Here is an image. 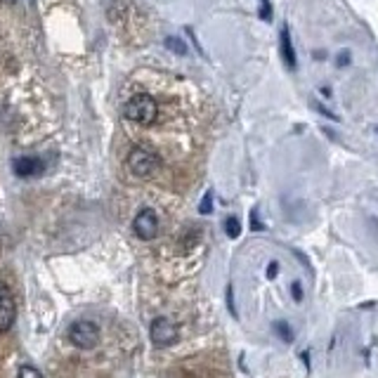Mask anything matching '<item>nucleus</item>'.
I'll return each instance as SVG.
<instances>
[{
	"label": "nucleus",
	"mask_w": 378,
	"mask_h": 378,
	"mask_svg": "<svg viewBox=\"0 0 378 378\" xmlns=\"http://www.w3.org/2000/svg\"><path fill=\"white\" fill-rule=\"evenodd\" d=\"M123 116L132 123L140 125H151L158 116V104L151 99L149 95H135L125 102L123 107Z\"/></svg>",
	"instance_id": "obj_1"
},
{
	"label": "nucleus",
	"mask_w": 378,
	"mask_h": 378,
	"mask_svg": "<svg viewBox=\"0 0 378 378\" xmlns=\"http://www.w3.org/2000/svg\"><path fill=\"white\" fill-rule=\"evenodd\" d=\"M69 341L81 350H92L99 343V327L92 320H78L69 327Z\"/></svg>",
	"instance_id": "obj_2"
},
{
	"label": "nucleus",
	"mask_w": 378,
	"mask_h": 378,
	"mask_svg": "<svg viewBox=\"0 0 378 378\" xmlns=\"http://www.w3.org/2000/svg\"><path fill=\"white\" fill-rule=\"evenodd\" d=\"M128 168L137 177H151L158 168V156L144 147H132L128 154Z\"/></svg>",
	"instance_id": "obj_3"
},
{
	"label": "nucleus",
	"mask_w": 378,
	"mask_h": 378,
	"mask_svg": "<svg viewBox=\"0 0 378 378\" xmlns=\"http://www.w3.org/2000/svg\"><path fill=\"white\" fill-rule=\"evenodd\" d=\"M149 338L156 348H170L177 341V327L168 317H156L149 327Z\"/></svg>",
	"instance_id": "obj_4"
},
{
	"label": "nucleus",
	"mask_w": 378,
	"mask_h": 378,
	"mask_svg": "<svg viewBox=\"0 0 378 378\" xmlns=\"http://www.w3.org/2000/svg\"><path fill=\"white\" fill-rule=\"evenodd\" d=\"M132 232L142 239V241H151L158 234V215L151 208H142L132 220Z\"/></svg>",
	"instance_id": "obj_5"
},
{
	"label": "nucleus",
	"mask_w": 378,
	"mask_h": 378,
	"mask_svg": "<svg viewBox=\"0 0 378 378\" xmlns=\"http://www.w3.org/2000/svg\"><path fill=\"white\" fill-rule=\"evenodd\" d=\"M15 301H12L10 289L0 282V334H5L15 324Z\"/></svg>",
	"instance_id": "obj_6"
},
{
	"label": "nucleus",
	"mask_w": 378,
	"mask_h": 378,
	"mask_svg": "<svg viewBox=\"0 0 378 378\" xmlns=\"http://www.w3.org/2000/svg\"><path fill=\"white\" fill-rule=\"evenodd\" d=\"M12 168H15V173L19 177H38L45 173V161L41 156H19L15 158V163H12Z\"/></svg>",
	"instance_id": "obj_7"
},
{
	"label": "nucleus",
	"mask_w": 378,
	"mask_h": 378,
	"mask_svg": "<svg viewBox=\"0 0 378 378\" xmlns=\"http://www.w3.org/2000/svg\"><path fill=\"white\" fill-rule=\"evenodd\" d=\"M279 50H282V59L284 64L289 66L291 71L298 66V57H296V48H294V41H291V31L289 26H284L282 33H279Z\"/></svg>",
	"instance_id": "obj_8"
},
{
	"label": "nucleus",
	"mask_w": 378,
	"mask_h": 378,
	"mask_svg": "<svg viewBox=\"0 0 378 378\" xmlns=\"http://www.w3.org/2000/svg\"><path fill=\"white\" fill-rule=\"evenodd\" d=\"M225 232H227L229 239H239V234H241V222H239V218L229 215L227 220H225Z\"/></svg>",
	"instance_id": "obj_9"
},
{
	"label": "nucleus",
	"mask_w": 378,
	"mask_h": 378,
	"mask_svg": "<svg viewBox=\"0 0 378 378\" xmlns=\"http://www.w3.org/2000/svg\"><path fill=\"white\" fill-rule=\"evenodd\" d=\"M165 48L173 50L175 55H184V52H187V45H184V41H180V38H175V36L165 38Z\"/></svg>",
	"instance_id": "obj_10"
},
{
	"label": "nucleus",
	"mask_w": 378,
	"mask_h": 378,
	"mask_svg": "<svg viewBox=\"0 0 378 378\" xmlns=\"http://www.w3.org/2000/svg\"><path fill=\"white\" fill-rule=\"evenodd\" d=\"M199 210H201V215H208L210 210H213V194H210V191H206L203 194V201H201V206H199Z\"/></svg>",
	"instance_id": "obj_11"
},
{
	"label": "nucleus",
	"mask_w": 378,
	"mask_h": 378,
	"mask_svg": "<svg viewBox=\"0 0 378 378\" xmlns=\"http://www.w3.org/2000/svg\"><path fill=\"white\" fill-rule=\"evenodd\" d=\"M275 329L279 331V336H282V338H284V341H286V343H291V341H294V334H291V327H289V324H284V322H277V324H275Z\"/></svg>",
	"instance_id": "obj_12"
},
{
	"label": "nucleus",
	"mask_w": 378,
	"mask_h": 378,
	"mask_svg": "<svg viewBox=\"0 0 378 378\" xmlns=\"http://www.w3.org/2000/svg\"><path fill=\"white\" fill-rule=\"evenodd\" d=\"M17 378H43V374L38 369H33V367H22V369H19Z\"/></svg>",
	"instance_id": "obj_13"
},
{
	"label": "nucleus",
	"mask_w": 378,
	"mask_h": 378,
	"mask_svg": "<svg viewBox=\"0 0 378 378\" xmlns=\"http://www.w3.org/2000/svg\"><path fill=\"white\" fill-rule=\"evenodd\" d=\"M260 17L265 19V22H270V19H272V5H270V0H260Z\"/></svg>",
	"instance_id": "obj_14"
},
{
	"label": "nucleus",
	"mask_w": 378,
	"mask_h": 378,
	"mask_svg": "<svg viewBox=\"0 0 378 378\" xmlns=\"http://www.w3.org/2000/svg\"><path fill=\"white\" fill-rule=\"evenodd\" d=\"M315 109L320 111V114H324V116H327V118H331V121H338V118H336V114H331V111H329L327 107H322V104H315Z\"/></svg>",
	"instance_id": "obj_15"
},
{
	"label": "nucleus",
	"mask_w": 378,
	"mask_h": 378,
	"mask_svg": "<svg viewBox=\"0 0 378 378\" xmlns=\"http://www.w3.org/2000/svg\"><path fill=\"white\" fill-rule=\"evenodd\" d=\"M350 64V52L346 50L343 55H338V66H348Z\"/></svg>",
	"instance_id": "obj_16"
},
{
	"label": "nucleus",
	"mask_w": 378,
	"mask_h": 378,
	"mask_svg": "<svg viewBox=\"0 0 378 378\" xmlns=\"http://www.w3.org/2000/svg\"><path fill=\"white\" fill-rule=\"evenodd\" d=\"M291 291H294V298L296 301H303V291H301V284L294 282V286H291Z\"/></svg>",
	"instance_id": "obj_17"
},
{
	"label": "nucleus",
	"mask_w": 378,
	"mask_h": 378,
	"mask_svg": "<svg viewBox=\"0 0 378 378\" xmlns=\"http://www.w3.org/2000/svg\"><path fill=\"white\" fill-rule=\"evenodd\" d=\"M277 272H279V265H277V263H270V267H267V277H270V279H275Z\"/></svg>",
	"instance_id": "obj_18"
},
{
	"label": "nucleus",
	"mask_w": 378,
	"mask_h": 378,
	"mask_svg": "<svg viewBox=\"0 0 378 378\" xmlns=\"http://www.w3.org/2000/svg\"><path fill=\"white\" fill-rule=\"evenodd\" d=\"M253 229H260V222H258V215H256V210H253Z\"/></svg>",
	"instance_id": "obj_19"
},
{
	"label": "nucleus",
	"mask_w": 378,
	"mask_h": 378,
	"mask_svg": "<svg viewBox=\"0 0 378 378\" xmlns=\"http://www.w3.org/2000/svg\"><path fill=\"white\" fill-rule=\"evenodd\" d=\"M3 3H5V5H12V3H17V0H3Z\"/></svg>",
	"instance_id": "obj_20"
}]
</instances>
